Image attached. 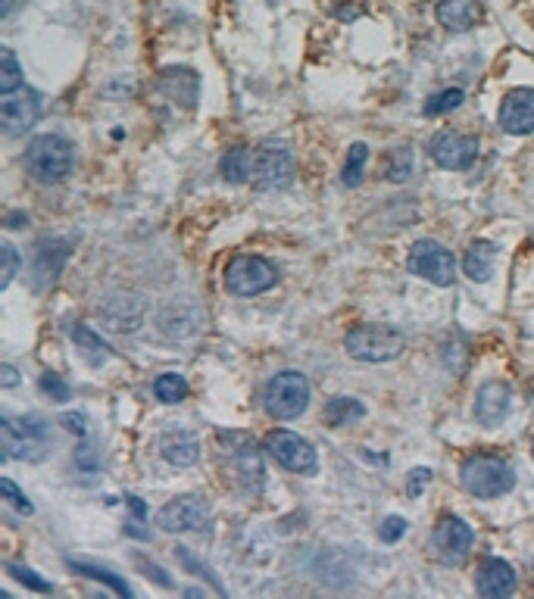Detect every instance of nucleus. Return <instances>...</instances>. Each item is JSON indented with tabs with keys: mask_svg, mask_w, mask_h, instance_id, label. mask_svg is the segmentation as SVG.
I'll list each match as a JSON object with an SVG mask.
<instances>
[{
	"mask_svg": "<svg viewBox=\"0 0 534 599\" xmlns=\"http://www.w3.org/2000/svg\"><path fill=\"white\" fill-rule=\"evenodd\" d=\"M428 481H431V468H413L410 478H406V493H410V497H419Z\"/></svg>",
	"mask_w": 534,
	"mask_h": 599,
	"instance_id": "obj_34",
	"label": "nucleus"
},
{
	"mask_svg": "<svg viewBox=\"0 0 534 599\" xmlns=\"http://www.w3.org/2000/svg\"><path fill=\"white\" fill-rule=\"evenodd\" d=\"M222 178L235 185H257V188H275L288 185L294 172V156L285 144H257V147H235L219 160Z\"/></svg>",
	"mask_w": 534,
	"mask_h": 599,
	"instance_id": "obj_1",
	"label": "nucleus"
},
{
	"mask_svg": "<svg viewBox=\"0 0 534 599\" xmlns=\"http://www.w3.org/2000/svg\"><path fill=\"white\" fill-rule=\"evenodd\" d=\"M494 263H497V247L491 241H472L463 259V272L472 281H488L494 275Z\"/></svg>",
	"mask_w": 534,
	"mask_h": 599,
	"instance_id": "obj_20",
	"label": "nucleus"
},
{
	"mask_svg": "<svg viewBox=\"0 0 534 599\" xmlns=\"http://www.w3.org/2000/svg\"><path fill=\"white\" fill-rule=\"evenodd\" d=\"M0 490H4V497H7V503L16 509V512H22V515H32L35 512V506L29 503V497L10 481V478H0Z\"/></svg>",
	"mask_w": 534,
	"mask_h": 599,
	"instance_id": "obj_31",
	"label": "nucleus"
},
{
	"mask_svg": "<svg viewBox=\"0 0 534 599\" xmlns=\"http://www.w3.org/2000/svg\"><path fill=\"white\" fill-rule=\"evenodd\" d=\"M403 334L391 325H356L344 337V350L360 362H391L403 353Z\"/></svg>",
	"mask_w": 534,
	"mask_h": 599,
	"instance_id": "obj_4",
	"label": "nucleus"
},
{
	"mask_svg": "<svg viewBox=\"0 0 534 599\" xmlns=\"http://www.w3.org/2000/svg\"><path fill=\"white\" fill-rule=\"evenodd\" d=\"M435 16H438V22L444 25L447 32L463 35V32H469L472 25L478 22L481 13H478L475 0H438Z\"/></svg>",
	"mask_w": 534,
	"mask_h": 599,
	"instance_id": "obj_19",
	"label": "nucleus"
},
{
	"mask_svg": "<svg viewBox=\"0 0 534 599\" xmlns=\"http://www.w3.org/2000/svg\"><path fill=\"white\" fill-rule=\"evenodd\" d=\"M75 150L66 138L60 135H38L29 150H25V169L41 185H57L72 172Z\"/></svg>",
	"mask_w": 534,
	"mask_h": 599,
	"instance_id": "obj_3",
	"label": "nucleus"
},
{
	"mask_svg": "<svg viewBox=\"0 0 534 599\" xmlns=\"http://www.w3.org/2000/svg\"><path fill=\"white\" fill-rule=\"evenodd\" d=\"M7 571H10V575H13L22 587H29V590H35V593H50V590H54L44 578H38L32 568H22V565H16V562H7Z\"/></svg>",
	"mask_w": 534,
	"mask_h": 599,
	"instance_id": "obj_29",
	"label": "nucleus"
},
{
	"mask_svg": "<svg viewBox=\"0 0 534 599\" xmlns=\"http://www.w3.org/2000/svg\"><path fill=\"white\" fill-rule=\"evenodd\" d=\"M0 256H4V281H0V288H10L19 272V253L13 244H0Z\"/></svg>",
	"mask_w": 534,
	"mask_h": 599,
	"instance_id": "obj_32",
	"label": "nucleus"
},
{
	"mask_svg": "<svg viewBox=\"0 0 534 599\" xmlns=\"http://www.w3.org/2000/svg\"><path fill=\"white\" fill-rule=\"evenodd\" d=\"M210 522H213L210 506L197 497H175L157 515V525L169 534H188V531L200 534L210 528Z\"/></svg>",
	"mask_w": 534,
	"mask_h": 599,
	"instance_id": "obj_10",
	"label": "nucleus"
},
{
	"mask_svg": "<svg viewBox=\"0 0 534 599\" xmlns=\"http://www.w3.org/2000/svg\"><path fill=\"white\" fill-rule=\"evenodd\" d=\"M460 481L475 500H500L516 487V468L503 456L475 453L463 462Z\"/></svg>",
	"mask_w": 534,
	"mask_h": 599,
	"instance_id": "obj_2",
	"label": "nucleus"
},
{
	"mask_svg": "<svg viewBox=\"0 0 534 599\" xmlns=\"http://www.w3.org/2000/svg\"><path fill=\"white\" fill-rule=\"evenodd\" d=\"M69 568H72V571H79V575H85V578H91V581H104V584H107V587H113L119 596H132V587L125 584L122 578H116L113 571H107V568L85 565V562H75V559H69Z\"/></svg>",
	"mask_w": 534,
	"mask_h": 599,
	"instance_id": "obj_25",
	"label": "nucleus"
},
{
	"mask_svg": "<svg viewBox=\"0 0 534 599\" xmlns=\"http://www.w3.org/2000/svg\"><path fill=\"white\" fill-rule=\"evenodd\" d=\"M41 390L44 394L54 400V403H66L69 397H72V390H69V384L60 378V375H54V372H44L41 375Z\"/></svg>",
	"mask_w": 534,
	"mask_h": 599,
	"instance_id": "obj_30",
	"label": "nucleus"
},
{
	"mask_svg": "<svg viewBox=\"0 0 534 599\" xmlns=\"http://www.w3.org/2000/svg\"><path fill=\"white\" fill-rule=\"evenodd\" d=\"M63 425L69 428V431H75L79 437H85V415H63Z\"/></svg>",
	"mask_w": 534,
	"mask_h": 599,
	"instance_id": "obj_35",
	"label": "nucleus"
},
{
	"mask_svg": "<svg viewBox=\"0 0 534 599\" xmlns=\"http://www.w3.org/2000/svg\"><path fill=\"white\" fill-rule=\"evenodd\" d=\"M266 412L278 422H291L310 406V381L303 372H278L266 384Z\"/></svg>",
	"mask_w": 534,
	"mask_h": 599,
	"instance_id": "obj_5",
	"label": "nucleus"
},
{
	"mask_svg": "<svg viewBox=\"0 0 534 599\" xmlns=\"http://www.w3.org/2000/svg\"><path fill=\"white\" fill-rule=\"evenodd\" d=\"M410 172H413V150H406V147L394 150L391 160H388V178L391 181H406V178H410Z\"/></svg>",
	"mask_w": 534,
	"mask_h": 599,
	"instance_id": "obj_28",
	"label": "nucleus"
},
{
	"mask_svg": "<svg viewBox=\"0 0 534 599\" xmlns=\"http://www.w3.org/2000/svg\"><path fill=\"white\" fill-rule=\"evenodd\" d=\"M510 406H513L510 384L488 381V384H481L478 397H475V419H478V425L494 428L506 419V415H510Z\"/></svg>",
	"mask_w": 534,
	"mask_h": 599,
	"instance_id": "obj_15",
	"label": "nucleus"
},
{
	"mask_svg": "<svg viewBox=\"0 0 534 599\" xmlns=\"http://www.w3.org/2000/svg\"><path fill=\"white\" fill-rule=\"evenodd\" d=\"M0 372H4V387H13V384L19 381V375H16V369H13V366H4Z\"/></svg>",
	"mask_w": 534,
	"mask_h": 599,
	"instance_id": "obj_36",
	"label": "nucleus"
},
{
	"mask_svg": "<svg viewBox=\"0 0 534 599\" xmlns=\"http://www.w3.org/2000/svg\"><path fill=\"white\" fill-rule=\"evenodd\" d=\"M428 156L447 172H463L478 160V138L460 132H438L428 141Z\"/></svg>",
	"mask_w": 534,
	"mask_h": 599,
	"instance_id": "obj_11",
	"label": "nucleus"
},
{
	"mask_svg": "<svg viewBox=\"0 0 534 599\" xmlns=\"http://www.w3.org/2000/svg\"><path fill=\"white\" fill-rule=\"evenodd\" d=\"M403 534H406V518H400V515H388L378 528V537L385 543H397Z\"/></svg>",
	"mask_w": 534,
	"mask_h": 599,
	"instance_id": "obj_33",
	"label": "nucleus"
},
{
	"mask_svg": "<svg viewBox=\"0 0 534 599\" xmlns=\"http://www.w3.org/2000/svg\"><path fill=\"white\" fill-rule=\"evenodd\" d=\"M72 341H75V347L85 350L88 356H94L97 362H100V359H107V356H113L110 344H107V341H100V334H94V331L85 328V325H72Z\"/></svg>",
	"mask_w": 534,
	"mask_h": 599,
	"instance_id": "obj_24",
	"label": "nucleus"
},
{
	"mask_svg": "<svg viewBox=\"0 0 534 599\" xmlns=\"http://www.w3.org/2000/svg\"><path fill=\"white\" fill-rule=\"evenodd\" d=\"M13 7H16V0H4V7H0V16H10Z\"/></svg>",
	"mask_w": 534,
	"mask_h": 599,
	"instance_id": "obj_37",
	"label": "nucleus"
},
{
	"mask_svg": "<svg viewBox=\"0 0 534 599\" xmlns=\"http://www.w3.org/2000/svg\"><path fill=\"white\" fill-rule=\"evenodd\" d=\"M41 116V94L29 91V88H19L13 94H4V103H0V125L10 138L25 135L29 128L38 122Z\"/></svg>",
	"mask_w": 534,
	"mask_h": 599,
	"instance_id": "obj_13",
	"label": "nucleus"
},
{
	"mask_svg": "<svg viewBox=\"0 0 534 599\" xmlns=\"http://www.w3.org/2000/svg\"><path fill=\"white\" fill-rule=\"evenodd\" d=\"M278 272L269 259L263 256H250L241 253L235 256L232 263L225 266V291L235 294V297H257L266 294L269 288H275Z\"/></svg>",
	"mask_w": 534,
	"mask_h": 599,
	"instance_id": "obj_6",
	"label": "nucleus"
},
{
	"mask_svg": "<svg viewBox=\"0 0 534 599\" xmlns=\"http://www.w3.org/2000/svg\"><path fill=\"white\" fill-rule=\"evenodd\" d=\"M160 91L182 110H194L200 100V75L188 66H166L160 72Z\"/></svg>",
	"mask_w": 534,
	"mask_h": 599,
	"instance_id": "obj_16",
	"label": "nucleus"
},
{
	"mask_svg": "<svg viewBox=\"0 0 534 599\" xmlns=\"http://www.w3.org/2000/svg\"><path fill=\"white\" fill-rule=\"evenodd\" d=\"M366 419V406L353 397H332L325 403V422L332 428H344V425H356Z\"/></svg>",
	"mask_w": 534,
	"mask_h": 599,
	"instance_id": "obj_21",
	"label": "nucleus"
},
{
	"mask_svg": "<svg viewBox=\"0 0 534 599\" xmlns=\"http://www.w3.org/2000/svg\"><path fill=\"white\" fill-rule=\"evenodd\" d=\"M475 587L481 596L488 599H503L516 590V568L503 559H485L478 568V578H475Z\"/></svg>",
	"mask_w": 534,
	"mask_h": 599,
	"instance_id": "obj_18",
	"label": "nucleus"
},
{
	"mask_svg": "<svg viewBox=\"0 0 534 599\" xmlns=\"http://www.w3.org/2000/svg\"><path fill=\"white\" fill-rule=\"evenodd\" d=\"M160 453L166 462L178 465V468H188L200 459V437L191 431V428H166L163 437H160Z\"/></svg>",
	"mask_w": 534,
	"mask_h": 599,
	"instance_id": "obj_17",
	"label": "nucleus"
},
{
	"mask_svg": "<svg viewBox=\"0 0 534 599\" xmlns=\"http://www.w3.org/2000/svg\"><path fill=\"white\" fill-rule=\"evenodd\" d=\"M406 269L431 284H438V288H447L456 275V259L438 241H416L410 250V259H406Z\"/></svg>",
	"mask_w": 534,
	"mask_h": 599,
	"instance_id": "obj_8",
	"label": "nucleus"
},
{
	"mask_svg": "<svg viewBox=\"0 0 534 599\" xmlns=\"http://www.w3.org/2000/svg\"><path fill=\"white\" fill-rule=\"evenodd\" d=\"M366 163H369V147H366L363 141H360V144H353L350 153H347V163H344V185H347V188H356V185H360Z\"/></svg>",
	"mask_w": 534,
	"mask_h": 599,
	"instance_id": "obj_27",
	"label": "nucleus"
},
{
	"mask_svg": "<svg viewBox=\"0 0 534 599\" xmlns=\"http://www.w3.org/2000/svg\"><path fill=\"white\" fill-rule=\"evenodd\" d=\"M154 394H157L160 403H169V406L182 403L188 397V381L182 375H175V372H166V375H160L154 381Z\"/></svg>",
	"mask_w": 534,
	"mask_h": 599,
	"instance_id": "obj_23",
	"label": "nucleus"
},
{
	"mask_svg": "<svg viewBox=\"0 0 534 599\" xmlns=\"http://www.w3.org/2000/svg\"><path fill=\"white\" fill-rule=\"evenodd\" d=\"M19 88H22V66H19L13 50L4 47V50H0V91L13 94Z\"/></svg>",
	"mask_w": 534,
	"mask_h": 599,
	"instance_id": "obj_26",
	"label": "nucleus"
},
{
	"mask_svg": "<svg viewBox=\"0 0 534 599\" xmlns=\"http://www.w3.org/2000/svg\"><path fill=\"white\" fill-rule=\"evenodd\" d=\"M266 453L282 468H288V472H297V475H313L316 465H319L316 450H313L310 440H303L300 434L285 431V428L266 434Z\"/></svg>",
	"mask_w": 534,
	"mask_h": 599,
	"instance_id": "obj_7",
	"label": "nucleus"
},
{
	"mask_svg": "<svg viewBox=\"0 0 534 599\" xmlns=\"http://www.w3.org/2000/svg\"><path fill=\"white\" fill-rule=\"evenodd\" d=\"M463 100H466V91H463V88H444V91L431 94V97L425 100L422 113L435 119V116H444V113H453L456 107H463Z\"/></svg>",
	"mask_w": 534,
	"mask_h": 599,
	"instance_id": "obj_22",
	"label": "nucleus"
},
{
	"mask_svg": "<svg viewBox=\"0 0 534 599\" xmlns=\"http://www.w3.org/2000/svg\"><path fill=\"white\" fill-rule=\"evenodd\" d=\"M472 543H475L472 528L463 522V518H456V515L441 518L438 528H435V534H431V546H435L438 559L447 562V565H460V562L469 556Z\"/></svg>",
	"mask_w": 534,
	"mask_h": 599,
	"instance_id": "obj_12",
	"label": "nucleus"
},
{
	"mask_svg": "<svg viewBox=\"0 0 534 599\" xmlns=\"http://www.w3.org/2000/svg\"><path fill=\"white\" fill-rule=\"evenodd\" d=\"M0 434H4V459H41L47 437H44V425L41 419H10L4 415L0 419Z\"/></svg>",
	"mask_w": 534,
	"mask_h": 599,
	"instance_id": "obj_9",
	"label": "nucleus"
},
{
	"mask_svg": "<svg viewBox=\"0 0 534 599\" xmlns=\"http://www.w3.org/2000/svg\"><path fill=\"white\" fill-rule=\"evenodd\" d=\"M497 122L506 135H531L534 132V88H513L503 97Z\"/></svg>",
	"mask_w": 534,
	"mask_h": 599,
	"instance_id": "obj_14",
	"label": "nucleus"
}]
</instances>
